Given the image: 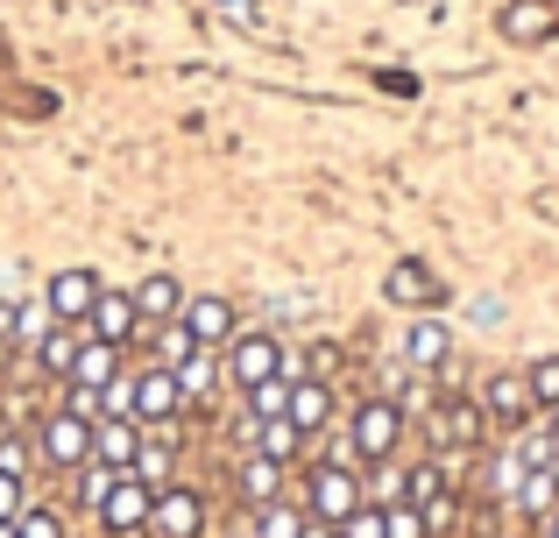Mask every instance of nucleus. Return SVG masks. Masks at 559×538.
<instances>
[{"label": "nucleus", "mask_w": 559, "mask_h": 538, "mask_svg": "<svg viewBox=\"0 0 559 538\" xmlns=\"http://www.w3.org/2000/svg\"><path fill=\"white\" fill-rule=\"evenodd\" d=\"M234 538H255V531H234Z\"/></svg>", "instance_id": "nucleus-45"}, {"label": "nucleus", "mask_w": 559, "mask_h": 538, "mask_svg": "<svg viewBox=\"0 0 559 538\" xmlns=\"http://www.w3.org/2000/svg\"><path fill=\"white\" fill-rule=\"evenodd\" d=\"M298 531H305V511H298V503L276 497V503H262V511H255V538H298Z\"/></svg>", "instance_id": "nucleus-25"}, {"label": "nucleus", "mask_w": 559, "mask_h": 538, "mask_svg": "<svg viewBox=\"0 0 559 538\" xmlns=\"http://www.w3.org/2000/svg\"><path fill=\"white\" fill-rule=\"evenodd\" d=\"M114 489V468H99V461H85V482H79V497H85V511H99V497Z\"/></svg>", "instance_id": "nucleus-36"}, {"label": "nucleus", "mask_w": 559, "mask_h": 538, "mask_svg": "<svg viewBox=\"0 0 559 538\" xmlns=\"http://www.w3.org/2000/svg\"><path fill=\"white\" fill-rule=\"evenodd\" d=\"M447 461H418V468H404V503H418V511H425V503H432V497H447Z\"/></svg>", "instance_id": "nucleus-24"}, {"label": "nucleus", "mask_w": 559, "mask_h": 538, "mask_svg": "<svg viewBox=\"0 0 559 538\" xmlns=\"http://www.w3.org/2000/svg\"><path fill=\"white\" fill-rule=\"evenodd\" d=\"M284 411H290V375H270L248 390V418H284Z\"/></svg>", "instance_id": "nucleus-26"}, {"label": "nucleus", "mask_w": 559, "mask_h": 538, "mask_svg": "<svg viewBox=\"0 0 559 538\" xmlns=\"http://www.w3.org/2000/svg\"><path fill=\"white\" fill-rule=\"evenodd\" d=\"M396 446H404V404L396 397H369L355 404V418H347V461H396Z\"/></svg>", "instance_id": "nucleus-1"}, {"label": "nucleus", "mask_w": 559, "mask_h": 538, "mask_svg": "<svg viewBox=\"0 0 559 538\" xmlns=\"http://www.w3.org/2000/svg\"><path fill=\"white\" fill-rule=\"evenodd\" d=\"M382 538H432L418 503H382Z\"/></svg>", "instance_id": "nucleus-28"}, {"label": "nucleus", "mask_w": 559, "mask_h": 538, "mask_svg": "<svg viewBox=\"0 0 559 538\" xmlns=\"http://www.w3.org/2000/svg\"><path fill=\"white\" fill-rule=\"evenodd\" d=\"M481 411H489V426H503V432H524V426H532L538 404H532V383H524V369H496L489 390H481Z\"/></svg>", "instance_id": "nucleus-8"}, {"label": "nucleus", "mask_w": 559, "mask_h": 538, "mask_svg": "<svg viewBox=\"0 0 559 538\" xmlns=\"http://www.w3.org/2000/svg\"><path fill=\"white\" fill-rule=\"evenodd\" d=\"M290 369H298V375H319V383H333V369H341V347H333V340H312V347H305V361H290Z\"/></svg>", "instance_id": "nucleus-31"}, {"label": "nucleus", "mask_w": 559, "mask_h": 538, "mask_svg": "<svg viewBox=\"0 0 559 538\" xmlns=\"http://www.w3.org/2000/svg\"><path fill=\"white\" fill-rule=\"evenodd\" d=\"M156 347H164V369H178V361H185V355H191L199 340H191V333L178 326V319H170V326H164V340H156Z\"/></svg>", "instance_id": "nucleus-38"}, {"label": "nucleus", "mask_w": 559, "mask_h": 538, "mask_svg": "<svg viewBox=\"0 0 559 538\" xmlns=\"http://www.w3.org/2000/svg\"><path fill=\"white\" fill-rule=\"evenodd\" d=\"M128 475H142L150 489H170V446L142 440V454H135V468H128Z\"/></svg>", "instance_id": "nucleus-29"}, {"label": "nucleus", "mask_w": 559, "mask_h": 538, "mask_svg": "<svg viewBox=\"0 0 559 538\" xmlns=\"http://www.w3.org/2000/svg\"><path fill=\"white\" fill-rule=\"evenodd\" d=\"M0 538H14V517H0Z\"/></svg>", "instance_id": "nucleus-43"}, {"label": "nucleus", "mask_w": 559, "mask_h": 538, "mask_svg": "<svg viewBox=\"0 0 559 538\" xmlns=\"http://www.w3.org/2000/svg\"><path fill=\"white\" fill-rule=\"evenodd\" d=\"M85 333H93V340H114V347H135V333H142L135 298H128V290H99L93 312H85Z\"/></svg>", "instance_id": "nucleus-11"}, {"label": "nucleus", "mask_w": 559, "mask_h": 538, "mask_svg": "<svg viewBox=\"0 0 559 538\" xmlns=\"http://www.w3.org/2000/svg\"><path fill=\"white\" fill-rule=\"evenodd\" d=\"M248 440H255V454L276 461V468H290V461L305 454V432L290 426V418H255V432H248Z\"/></svg>", "instance_id": "nucleus-19"}, {"label": "nucleus", "mask_w": 559, "mask_h": 538, "mask_svg": "<svg viewBox=\"0 0 559 538\" xmlns=\"http://www.w3.org/2000/svg\"><path fill=\"white\" fill-rule=\"evenodd\" d=\"M150 503H156V489L142 482V475H114V489L99 497V531L107 538H142L150 531Z\"/></svg>", "instance_id": "nucleus-6"}, {"label": "nucleus", "mask_w": 559, "mask_h": 538, "mask_svg": "<svg viewBox=\"0 0 559 538\" xmlns=\"http://www.w3.org/2000/svg\"><path fill=\"white\" fill-rule=\"evenodd\" d=\"M518 503L524 517H532V525H546V517L559 511V482H552V468H524V482H518Z\"/></svg>", "instance_id": "nucleus-22"}, {"label": "nucleus", "mask_w": 559, "mask_h": 538, "mask_svg": "<svg viewBox=\"0 0 559 538\" xmlns=\"http://www.w3.org/2000/svg\"><path fill=\"white\" fill-rule=\"evenodd\" d=\"M376 503H404V468L396 461H376Z\"/></svg>", "instance_id": "nucleus-37"}, {"label": "nucleus", "mask_w": 559, "mask_h": 538, "mask_svg": "<svg viewBox=\"0 0 559 538\" xmlns=\"http://www.w3.org/2000/svg\"><path fill=\"white\" fill-rule=\"evenodd\" d=\"M453 525H461V497L447 489V497H432V503H425V531H432V538H447Z\"/></svg>", "instance_id": "nucleus-32"}, {"label": "nucleus", "mask_w": 559, "mask_h": 538, "mask_svg": "<svg viewBox=\"0 0 559 538\" xmlns=\"http://www.w3.org/2000/svg\"><path fill=\"white\" fill-rule=\"evenodd\" d=\"M150 531L156 538H199L205 531V497L199 489H156V503H150Z\"/></svg>", "instance_id": "nucleus-10"}, {"label": "nucleus", "mask_w": 559, "mask_h": 538, "mask_svg": "<svg viewBox=\"0 0 559 538\" xmlns=\"http://www.w3.org/2000/svg\"><path fill=\"white\" fill-rule=\"evenodd\" d=\"M298 538H341V525H326V517H312V511H305V531Z\"/></svg>", "instance_id": "nucleus-41"}, {"label": "nucleus", "mask_w": 559, "mask_h": 538, "mask_svg": "<svg viewBox=\"0 0 559 538\" xmlns=\"http://www.w3.org/2000/svg\"><path fill=\"white\" fill-rule=\"evenodd\" d=\"M22 511H28L22 482H14V475H0V517H22Z\"/></svg>", "instance_id": "nucleus-40"}, {"label": "nucleus", "mask_w": 559, "mask_h": 538, "mask_svg": "<svg viewBox=\"0 0 559 538\" xmlns=\"http://www.w3.org/2000/svg\"><path fill=\"white\" fill-rule=\"evenodd\" d=\"M524 383H532V404H538V411H559V355L532 361V369H524Z\"/></svg>", "instance_id": "nucleus-27"}, {"label": "nucleus", "mask_w": 559, "mask_h": 538, "mask_svg": "<svg viewBox=\"0 0 559 538\" xmlns=\"http://www.w3.org/2000/svg\"><path fill=\"white\" fill-rule=\"evenodd\" d=\"M447 355H453V333L439 326V319H418V326L404 333V369L411 375H439V369H447Z\"/></svg>", "instance_id": "nucleus-17"}, {"label": "nucleus", "mask_w": 559, "mask_h": 538, "mask_svg": "<svg viewBox=\"0 0 559 538\" xmlns=\"http://www.w3.org/2000/svg\"><path fill=\"white\" fill-rule=\"evenodd\" d=\"M99 290H107V284H99L93 270H57L50 284H43V304H50L57 326H85V312H93Z\"/></svg>", "instance_id": "nucleus-9"}, {"label": "nucleus", "mask_w": 559, "mask_h": 538, "mask_svg": "<svg viewBox=\"0 0 559 538\" xmlns=\"http://www.w3.org/2000/svg\"><path fill=\"white\" fill-rule=\"evenodd\" d=\"M121 355H128V347L93 340V333H85V340H79V361H71L64 383H79V390H107V383H121Z\"/></svg>", "instance_id": "nucleus-16"}, {"label": "nucleus", "mask_w": 559, "mask_h": 538, "mask_svg": "<svg viewBox=\"0 0 559 538\" xmlns=\"http://www.w3.org/2000/svg\"><path fill=\"white\" fill-rule=\"evenodd\" d=\"M361 503H369V489H361V475L347 468V461H319L312 482H305V511L326 517V525H341V517L361 511Z\"/></svg>", "instance_id": "nucleus-4"}, {"label": "nucleus", "mask_w": 559, "mask_h": 538, "mask_svg": "<svg viewBox=\"0 0 559 538\" xmlns=\"http://www.w3.org/2000/svg\"><path fill=\"white\" fill-rule=\"evenodd\" d=\"M234 489H241L248 503H276L284 497V468H276V461H262V454H241V468H234Z\"/></svg>", "instance_id": "nucleus-20"}, {"label": "nucleus", "mask_w": 559, "mask_h": 538, "mask_svg": "<svg viewBox=\"0 0 559 538\" xmlns=\"http://www.w3.org/2000/svg\"><path fill=\"white\" fill-rule=\"evenodd\" d=\"M36 454L50 468H85L93 461V418H71V411H50L36 426Z\"/></svg>", "instance_id": "nucleus-7"}, {"label": "nucleus", "mask_w": 559, "mask_h": 538, "mask_svg": "<svg viewBox=\"0 0 559 538\" xmlns=\"http://www.w3.org/2000/svg\"><path fill=\"white\" fill-rule=\"evenodd\" d=\"M425 432H432V454H475L481 432H489V411H481V397H447L432 404Z\"/></svg>", "instance_id": "nucleus-5"}, {"label": "nucleus", "mask_w": 559, "mask_h": 538, "mask_svg": "<svg viewBox=\"0 0 559 538\" xmlns=\"http://www.w3.org/2000/svg\"><path fill=\"white\" fill-rule=\"evenodd\" d=\"M14 538H64V517L57 511H22L14 517Z\"/></svg>", "instance_id": "nucleus-33"}, {"label": "nucleus", "mask_w": 559, "mask_h": 538, "mask_svg": "<svg viewBox=\"0 0 559 538\" xmlns=\"http://www.w3.org/2000/svg\"><path fill=\"white\" fill-rule=\"evenodd\" d=\"M79 340H85V326H50L28 355H36V369L43 375H71V361H79Z\"/></svg>", "instance_id": "nucleus-21"}, {"label": "nucleus", "mask_w": 559, "mask_h": 538, "mask_svg": "<svg viewBox=\"0 0 559 538\" xmlns=\"http://www.w3.org/2000/svg\"><path fill=\"white\" fill-rule=\"evenodd\" d=\"M546 14H538V8H510V36H518V43H532V36H546Z\"/></svg>", "instance_id": "nucleus-39"}, {"label": "nucleus", "mask_w": 559, "mask_h": 538, "mask_svg": "<svg viewBox=\"0 0 559 538\" xmlns=\"http://www.w3.org/2000/svg\"><path fill=\"white\" fill-rule=\"evenodd\" d=\"M135 454H142V426H135V418H99V426H93V461H99V468L128 475Z\"/></svg>", "instance_id": "nucleus-15"}, {"label": "nucleus", "mask_w": 559, "mask_h": 538, "mask_svg": "<svg viewBox=\"0 0 559 538\" xmlns=\"http://www.w3.org/2000/svg\"><path fill=\"white\" fill-rule=\"evenodd\" d=\"M178 411H185L178 369L150 361V369H135V375H128V418H135V426H178Z\"/></svg>", "instance_id": "nucleus-2"}, {"label": "nucleus", "mask_w": 559, "mask_h": 538, "mask_svg": "<svg viewBox=\"0 0 559 538\" xmlns=\"http://www.w3.org/2000/svg\"><path fill=\"white\" fill-rule=\"evenodd\" d=\"M341 538H382V503H361V511L341 517Z\"/></svg>", "instance_id": "nucleus-34"}, {"label": "nucleus", "mask_w": 559, "mask_h": 538, "mask_svg": "<svg viewBox=\"0 0 559 538\" xmlns=\"http://www.w3.org/2000/svg\"><path fill=\"white\" fill-rule=\"evenodd\" d=\"M552 482H559V454H552Z\"/></svg>", "instance_id": "nucleus-44"}, {"label": "nucleus", "mask_w": 559, "mask_h": 538, "mask_svg": "<svg viewBox=\"0 0 559 538\" xmlns=\"http://www.w3.org/2000/svg\"><path fill=\"white\" fill-rule=\"evenodd\" d=\"M290 426L312 440V432H326L333 426V383H319V375H290Z\"/></svg>", "instance_id": "nucleus-14"}, {"label": "nucleus", "mask_w": 559, "mask_h": 538, "mask_svg": "<svg viewBox=\"0 0 559 538\" xmlns=\"http://www.w3.org/2000/svg\"><path fill=\"white\" fill-rule=\"evenodd\" d=\"M28 461H36V440H22V432H0V475H14V482H22Z\"/></svg>", "instance_id": "nucleus-30"}, {"label": "nucleus", "mask_w": 559, "mask_h": 538, "mask_svg": "<svg viewBox=\"0 0 559 538\" xmlns=\"http://www.w3.org/2000/svg\"><path fill=\"white\" fill-rule=\"evenodd\" d=\"M546 538H559V511H552V517H546Z\"/></svg>", "instance_id": "nucleus-42"}, {"label": "nucleus", "mask_w": 559, "mask_h": 538, "mask_svg": "<svg viewBox=\"0 0 559 538\" xmlns=\"http://www.w3.org/2000/svg\"><path fill=\"white\" fill-rule=\"evenodd\" d=\"M128 298H135L142 326H170V319L185 312V298H191V290H185V284H178V276H170V270H156V276H142V284L128 290Z\"/></svg>", "instance_id": "nucleus-13"}, {"label": "nucleus", "mask_w": 559, "mask_h": 538, "mask_svg": "<svg viewBox=\"0 0 559 538\" xmlns=\"http://www.w3.org/2000/svg\"><path fill=\"white\" fill-rule=\"evenodd\" d=\"M178 326H185L199 347H227V340H234V304H227V298H213V290H199V298H185Z\"/></svg>", "instance_id": "nucleus-12"}, {"label": "nucleus", "mask_w": 559, "mask_h": 538, "mask_svg": "<svg viewBox=\"0 0 559 538\" xmlns=\"http://www.w3.org/2000/svg\"><path fill=\"white\" fill-rule=\"evenodd\" d=\"M219 375H227V369H219V347H191V355L178 361V390H185V404H199L205 390L219 383Z\"/></svg>", "instance_id": "nucleus-23"}, {"label": "nucleus", "mask_w": 559, "mask_h": 538, "mask_svg": "<svg viewBox=\"0 0 559 538\" xmlns=\"http://www.w3.org/2000/svg\"><path fill=\"white\" fill-rule=\"evenodd\" d=\"M284 340L276 333H234L227 347H219V369H227V383L234 390H255V383H270V375H284Z\"/></svg>", "instance_id": "nucleus-3"}, {"label": "nucleus", "mask_w": 559, "mask_h": 538, "mask_svg": "<svg viewBox=\"0 0 559 538\" xmlns=\"http://www.w3.org/2000/svg\"><path fill=\"white\" fill-rule=\"evenodd\" d=\"M50 326H57V319H50V304H43V298L28 304L22 319H14V333H22V347H36V340H43V333H50Z\"/></svg>", "instance_id": "nucleus-35"}, {"label": "nucleus", "mask_w": 559, "mask_h": 538, "mask_svg": "<svg viewBox=\"0 0 559 538\" xmlns=\"http://www.w3.org/2000/svg\"><path fill=\"white\" fill-rule=\"evenodd\" d=\"M382 298L390 304H439V276L418 263V255H404V263H390V276H382Z\"/></svg>", "instance_id": "nucleus-18"}]
</instances>
